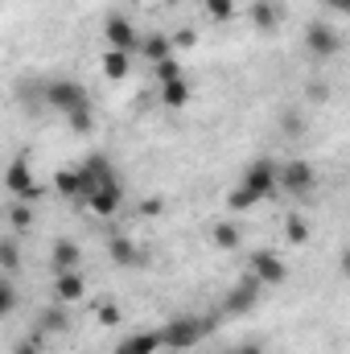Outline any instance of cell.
Masks as SVG:
<instances>
[{
	"label": "cell",
	"mask_w": 350,
	"mask_h": 354,
	"mask_svg": "<svg viewBox=\"0 0 350 354\" xmlns=\"http://www.w3.org/2000/svg\"><path fill=\"white\" fill-rule=\"evenodd\" d=\"M46 103L54 107V111H62V115H75V111H83L91 107V95L75 79H50L46 83Z\"/></svg>",
	"instance_id": "6da1fadb"
},
{
	"label": "cell",
	"mask_w": 350,
	"mask_h": 354,
	"mask_svg": "<svg viewBox=\"0 0 350 354\" xmlns=\"http://www.w3.org/2000/svg\"><path fill=\"white\" fill-rule=\"evenodd\" d=\"M103 41H107V50H120V54H140V46H145V37L136 33V25H132L124 12H111V17H107Z\"/></svg>",
	"instance_id": "7a4b0ae2"
},
{
	"label": "cell",
	"mask_w": 350,
	"mask_h": 354,
	"mask_svg": "<svg viewBox=\"0 0 350 354\" xmlns=\"http://www.w3.org/2000/svg\"><path fill=\"white\" fill-rule=\"evenodd\" d=\"M206 330H210V326H206L202 317H174V322L161 330V342H165L169 351H190L194 342L206 338Z\"/></svg>",
	"instance_id": "3957f363"
},
{
	"label": "cell",
	"mask_w": 350,
	"mask_h": 354,
	"mask_svg": "<svg viewBox=\"0 0 350 354\" xmlns=\"http://www.w3.org/2000/svg\"><path fill=\"white\" fill-rule=\"evenodd\" d=\"M338 46H342V37H338V29H334L330 21H313V25L305 29V50H309L313 58H334Z\"/></svg>",
	"instance_id": "277c9868"
},
{
	"label": "cell",
	"mask_w": 350,
	"mask_h": 354,
	"mask_svg": "<svg viewBox=\"0 0 350 354\" xmlns=\"http://www.w3.org/2000/svg\"><path fill=\"white\" fill-rule=\"evenodd\" d=\"M4 185H8V194H12V198H21V202H37V185H33V165H29L25 157L8 161V169H4Z\"/></svg>",
	"instance_id": "5b68a950"
},
{
	"label": "cell",
	"mask_w": 350,
	"mask_h": 354,
	"mask_svg": "<svg viewBox=\"0 0 350 354\" xmlns=\"http://www.w3.org/2000/svg\"><path fill=\"white\" fill-rule=\"evenodd\" d=\"M256 301H260V276H248V280H239V284L223 297V313H231V317L252 313Z\"/></svg>",
	"instance_id": "8992f818"
},
{
	"label": "cell",
	"mask_w": 350,
	"mask_h": 354,
	"mask_svg": "<svg viewBox=\"0 0 350 354\" xmlns=\"http://www.w3.org/2000/svg\"><path fill=\"white\" fill-rule=\"evenodd\" d=\"M248 189H256L260 198H268V194H276L280 189V165H272V161H252L248 169H243V177H239Z\"/></svg>",
	"instance_id": "52a82bcc"
},
{
	"label": "cell",
	"mask_w": 350,
	"mask_h": 354,
	"mask_svg": "<svg viewBox=\"0 0 350 354\" xmlns=\"http://www.w3.org/2000/svg\"><path fill=\"white\" fill-rule=\"evenodd\" d=\"M313 185H317V174H313L309 161H288V165H280V189H288V194H309Z\"/></svg>",
	"instance_id": "ba28073f"
},
{
	"label": "cell",
	"mask_w": 350,
	"mask_h": 354,
	"mask_svg": "<svg viewBox=\"0 0 350 354\" xmlns=\"http://www.w3.org/2000/svg\"><path fill=\"white\" fill-rule=\"evenodd\" d=\"M252 276H260V284H284L288 280V264L276 252H256L252 256Z\"/></svg>",
	"instance_id": "9c48e42d"
},
{
	"label": "cell",
	"mask_w": 350,
	"mask_h": 354,
	"mask_svg": "<svg viewBox=\"0 0 350 354\" xmlns=\"http://www.w3.org/2000/svg\"><path fill=\"white\" fill-rule=\"evenodd\" d=\"M79 174H83V189H87V194H95L99 185H116V169H111V161H107L103 153H95Z\"/></svg>",
	"instance_id": "30bf717a"
},
{
	"label": "cell",
	"mask_w": 350,
	"mask_h": 354,
	"mask_svg": "<svg viewBox=\"0 0 350 354\" xmlns=\"http://www.w3.org/2000/svg\"><path fill=\"white\" fill-rule=\"evenodd\" d=\"M120 202H124V194H120V181H116V185H99L95 194H87L91 214H99V218H111V214L120 210Z\"/></svg>",
	"instance_id": "8fae6325"
},
{
	"label": "cell",
	"mask_w": 350,
	"mask_h": 354,
	"mask_svg": "<svg viewBox=\"0 0 350 354\" xmlns=\"http://www.w3.org/2000/svg\"><path fill=\"white\" fill-rule=\"evenodd\" d=\"M54 297H58L62 305H75V301H83V297H87V284H83V276H79V272H58V276H54Z\"/></svg>",
	"instance_id": "7c38bea8"
},
{
	"label": "cell",
	"mask_w": 350,
	"mask_h": 354,
	"mask_svg": "<svg viewBox=\"0 0 350 354\" xmlns=\"http://www.w3.org/2000/svg\"><path fill=\"white\" fill-rule=\"evenodd\" d=\"M50 260H54V272H79L83 252H79V243H75V239H58V243H54V252H50Z\"/></svg>",
	"instance_id": "4fadbf2b"
},
{
	"label": "cell",
	"mask_w": 350,
	"mask_h": 354,
	"mask_svg": "<svg viewBox=\"0 0 350 354\" xmlns=\"http://www.w3.org/2000/svg\"><path fill=\"white\" fill-rule=\"evenodd\" d=\"M140 54H145L153 66H161V62H169V58H174V37H165V33H153V37H145Z\"/></svg>",
	"instance_id": "5bb4252c"
},
{
	"label": "cell",
	"mask_w": 350,
	"mask_h": 354,
	"mask_svg": "<svg viewBox=\"0 0 350 354\" xmlns=\"http://www.w3.org/2000/svg\"><path fill=\"white\" fill-rule=\"evenodd\" d=\"M99 71H103L107 79H128V75H132V54L103 50V58H99Z\"/></svg>",
	"instance_id": "9a60e30c"
},
{
	"label": "cell",
	"mask_w": 350,
	"mask_h": 354,
	"mask_svg": "<svg viewBox=\"0 0 350 354\" xmlns=\"http://www.w3.org/2000/svg\"><path fill=\"white\" fill-rule=\"evenodd\" d=\"M161 103H165L169 111H181V107L190 103V83H185V79H177V83H161Z\"/></svg>",
	"instance_id": "2e32d148"
},
{
	"label": "cell",
	"mask_w": 350,
	"mask_h": 354,
	"mask_svg": "<svg viewBox=\"0 0 350 354\" xmlns=\"http://www.w3.org/2000/svg\"><path fill=\"white\" fill-rule=\"evenodd\" d=\"M107 252H111V260H116L120 268H132V264H140V256H136V248H132V243H128L124 235H111V239H107Z\"/></svg>",
	"instance_id": "e0dca14e"
},
{
	"label": "cell",
	"mask_w": 350,
	"mask_h": 354,
	"mask_svg": "<svg viewBox=\"0 0 350 354\" xmlns=\"http://www.w3.org/2000/svg\"><path fill=\"white\" fill-rule=\"evenodd\" d=\"M54 189H58L62 198H79V194H87L79 169H62V174H54Z\"/></svg>",
	"instance_id": "ac0fdd59"
},
{
	"label": "cell",
	"mask_w": 350,
	"mask_h": 354,
	"mask_svg": "<svg viewBox=\"0 0 350 354\" xmlns=\"http://www.w3.org/2000/svg\"><path fill=\"white\" fill-rule=\"evenodd\" d=\"M161 346H165V342H161V330H157V334H132V338L124 342V354H157Z\"/></svg>",
	"instance_id": "d6986e66"
},
{
	"label": "cell",
	"mask_w": 350,
	"mask_h": 354,
	"mask_svg": "<svg viewBox=\"0 0 350 354\" xmlns=\"http://www.w3.org/2000/svg\"><path fill=\"white\" fill-rule=\"evenodd\" d=\"M8 223H12V231H33V202L12 198V206H8Z\"/></svg>",
	"instance_id": "ffe728a7"
},
{
	"label": "cell",
	"mask_w": 350,
	"mask_h": 354,
	"mask_svg": "<svg viewBox=\"0 0 350 354\" xmlns=\"http://www.w3.org/2000/svg\"><path fill=\"white\" fill-rule=\"evenodd\" d=\"M210 239H214V248H223V252H235L243 235H239V227H235V223H214Z\"/></svg>",
	"instance_id": "44dd1931"
},
{
	"label": "cell",
	"mask_w": 350,
	"mask_h": 354,
	"mask_svg": "<svg viewBox=\"0 0 350 354\" xmlns=\"http://www.w3.org/2000/svg\"><path fill=\"white\" fill-rule=\"evenodd\" d=\"M260 202H264V198L256 194V189H248L243 181L227 194V210H252V206H260Z\"/></svg>",
	"instance_id": "7402d4cb"
},
{
	"label": "cell",
	"mask_w": 350,
	"mask_h": 354,
	"mask_svg": "<svg viewBox=\"0 0 350 354\" xmlns=\"http://www.w3.org/2000/svg\"><path fill=\"white\" fill-rule=\"evenodd\" d=\"M0 313H17V276H0Z\"/></svg>",
	"instance_id": "603a6c76"
},
{
	"label": "cell",
	"mask_w": 350,
	"mask_h": 354,
	"mask_svg": "<svg viewBox=\"0 0 350 354\" xmlns=\"http://www.w3.org/2000/svg\"><path fill=\"white\" fill-rule=\"evenodd\" d=\"M66 326H71V317H66V309H62V305H54V309H46V313H42V330H46V334H62Z\"/></svg>",
	"instance_id": "cb8c5ba5"
},
{
	"label": "cell",
	"mask_w": 350,
	"mask_h": 354,
	"mask_svg": "<svg viewBox=\"0 0 350 354\" xmlns=\"http://www.w3.org/2000/svg\"><path fill=\"white\" fill-rule=\"evenodd\" d=\"M284 235H288V243H309V223L301 218V214H288V223H284Z\"/></svg>",
	"instance_id": "d4e9b609"
},
{
	"label": "cell",
	"mask_w": 350,
	"mask_h": 354,
	"mask_svg": "<svg viewBox=\"0 0 350 354\" xmlns=\"http://www.w3.org/2000/svg\"><path fill=\"white\" fill-rule=\"evenodd\" d=\"M17 264H21V252H17L12 239H4V243H0V272H4V276H17Z\"/></svg>",
	"instance_id": "484cf974"
},
{
	"label": "cell",
	"mask_w": 350,
	"mask_h": 354,
	"mask_svg": "<svg viewBox=\"0 0 350 354\" xmlns=\"http://www.w3.org/2000/svg\"><path fill=\"white\" fill-rule=\"evenodd\" d=\"M202 8H206L210 21H231L235 17V0H202Z\"/></svg>",
	"instance_id": "4316f807"
},
{
	"label": "cell",
	"mask_w": 350,
	"mask_h": 354,
	"mask_svg": "<svg viewBox=\"0 0 350 354\" xmlns=\"http://www.w3.org/2000/svg\"><path fill=\"white\" fill-rule=\"evenodd\" d=\"M252 25H256V29H272V25H276V8H272L268 0H256V4H252Z\"/></svg>",
	"instance_id": "83f0119b"
},
{
	"label": "cell",
	"mask_w": 350,
	"mask_h": 354,
	"mask_svg": "<svg viewBox=\"0 0 350 354\" xmlns=\"http://www.w3.org/2000/svg\"><path fill=\"white\" fill-rule=\"evenodd\" d=\"M280 128H284L288 136H301V132H305V120H301L297 111H284V115H280Z\"/></svg>",
	"instance_id": "f1b7e54d"
},
{
	"label": "cell",
	"mask_w": 350,
	"mask_h": 354,
	"mask_svg": "<svg viewBox=\"0 0 350 354\" xmlns=\"http://www.w3.org/2000/svg\"><path fill=\"white\" fill-rule=\"evenodd\" d=\"M157 79H161V83H177V79H185V75H181V66H177V58H169V62H161V66H157Z\"/></svg>",
	"instance_id": "f546056e"
},
{
	"label": "cell",
	"mask_w": 350,
	"mask_h": 354,
	"mask_svg": "<svg viewBox=\"0 0 350 354\" xmlns=\"http://www.w3.org/2000/svg\"><path fill=\"white\" fill-rule=\"evenodd\" d=\"M66 120H71V128H75V132H91V124H95V120H91V107L75 111V115H66Z\"/></svg>",
	"instance_id": "4dcf8cb0"
},
{
	"label": "cell",
	"mask_w": 350,
	"mask_h": 354,
	"mask_svg": "<svg viewBox=\"0 0 350 354\" xmlns=\"http://www.w3.org/2000/svg\"><path fill=\"white\" fill-rule=\"evenodd\" d=\"M99 322L103 326H120V309L116 305H99Z\"/></svg>",
	"instance_id": "1f68e13d"
},
{
	"label": "cell",
	"mask_w": 350,
	"mask_h": 354,
	"mask_svg": "<svg viewBox=\"0 0 350 354\" xmlns=\"http://www.w3.org/2000/svg\"><path fill=\"white\" fill-rule=\"evenodd\" d=\"M12 354H42V342H37V338H25V342H17Z\"/></svg>",
	"instance_id": "d6a6232c"
},
{
	"label": "cell",
	"mask_w": 350,
	"mask_h": 354,
	"mask_svg": "<svg viewBox=\"0 0 350 354\" xmlns=\"http://www.w3.org/2000/svg\"><path fill=\"white\" fill-rule=\"evenodd\" d=\"M326 8H330V12H342V17H350V0H326Z\"/></svg>",
	"instance_id": "836d02e7"
},
{
	"label": "cell",
	"mask_w": 350,
	"mask_h": 354,
	"mask_svg": "<svg viewBox=\"0 0 350 354\" xmlns=\"http://www.w3.org/2000/svg\"><path fill=\"white\" fill-rule=\"evenodd\" d=\"M231 354H264V346L260 342H243V346H235Z\"/></svg>",
	"instance_id": "e575fe53"
},
{
	"label": "cell",
	"mask_w": 350,
	"mask_h": 354,
	"mask_svg": "<svg viewBox=\"0 0 350 354\" xmlns=\"http://www.w3.org/2000/svg\"><path fill=\"white\" fill-rule=\"evenodd\" d=\"M338 268H342V276H347V280H350V243H347V248H342V260H338Z\"/></svg>",
	"instance_id": "d590c367"
},
{
	"label": "cell",
	"mask_w": 350,
	"mask_h": 354,
	"mask_svg": "<svg viewBox=\"0 0 350 354\" xmlns=\"http://www.w3.org/2000/svg\"><path fill=\"white\" fill-rule=\"evenodd\" d=\"M326 95H330V91L322 87V83H313V87H309V99H317V103H322V99H326Z\"/></svg>",
	"instance_id": "8d00e7d4"
}]
</instances>
